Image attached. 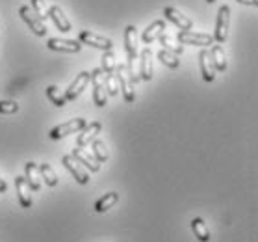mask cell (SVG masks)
<instances>
[{"label": "cell", "mask_w": 258, "mask_h": 242, "mask_svg": "<svg viewBox=\"0 0 258 242\" xmlns=\"http://www.w3.org/2000/svg\"><path fill=\"white\" fill-rule=\"evenodd\" d=\"M176 41L180 45H195V47H212L214 45V36L210 34H203V32H194V30H180Z\"/></svg>", "instance_id": "6da1fadb"}, {"label": "cell", "mask_w": 258, "mask_h": 242, "mask_svg": "<svg viewBox=\"0 0 258 242\" xmlns=\"http://www.w3.org/2000/svg\"><path fill=\"white\" fill-rule=\"evenodd\" d=\"M89 82L93 84V103L97 107H106V101H108V93H106V86H104V71L97 67L89 73Z\"/></svg>", "instance_id": "7a4b0ae2"}, {"label": "cell", "mask_w": 258, "mask_h": 242, "mask_svg": "<svg viewBox=\"0 0 258 242\" xmlns=\"http://www.w3.org/2000/svg\"><path fill=\"white\" fill-rule=\"evenodd\" d=\"M229 26H230V8L221 6L217 12V23H216V32H214V41L219 45L227 41L229 37Z\"/></svg>", "instance_id": "3957f363"}, {"label": "cell", "mask_w": 258, "mask_h": 242, "mask_svg": "<svg viewBox=\"0 0 258 242\" xmlns=\"http://www.w3.org/2000/svg\"><path fill=\"white\" fill-rule=\"evenodd\" d=\"M19 15H21V19H23L24 23L28 24L30 30L34 32L35 36L43 37L45 34H47V26H45V23H43V19L37 17V15L34 13V10H30L28 6H21L19 8Z\"/></svg>", "instance_id": "277c9868"}, {"label": "cell", "mask_w": 258, "mask_h": 242, "mask_svg": "<svg viewBox=\"0 0 258 242\" xmlns=\"http://www.w3.org/2000/svg\"><path fill=\"white\" fill-rule=\"evenodd\" d=\"M86 125H88V121L84 118L71 119L67 123H61V125H58V127H54V129L50 130V138H52V140H59V138H65L67 134H75L78 130H82Z\"/></svg>", "instance_id": "5b68a950"}, {"label": "cell", "mask_w": 258, "mask_h": 242, "mask_svg": "<svg viewBox=\"0 0 258 242\" xmlns=\"http://www.w3.org/2000/svg\"><path fill=\"white\" fill-rule=\"evenodd\" d=\"M78 41L82 43V45H89V47L100 49V51H112V49H113L112 39L102 37V36H97V34L89 32V30H82V32L78 34Z\"/></svg>", "instance_id": "8992f818"}, {"label": "cell", "mask_w": 258, "mask_h": 242, "mask_svg": "<svg viewBox=\"0 0 258 242\" xmlns=\"http://www.w3.org/2000/svg\"><path fill=\"white\" fill-rule=\"evenodd\" d=\"M115 69H117L119 89L123 91L124 101H126V103H134V101H136L134 82H132V78H130L128 71H126V67H124V65H119V67H115Z\"/></svg>", "instance_id": "52a82bcc"}, {"label": "cell", "mask_w": 258, "mask_h": 242, "mask_svg": "<svg viewBox=\"0 0 258 242\" xmlns=\"http://www.w3.org/2000/svg\"><path fill=\"white\" fill-rule=\"evenodd\" d=\"M61 162H63V166L69 170L71 175L77 179L78 184H88L89 183V173L84 170L82 164H80L73 155H65L63 159H61Z\"/></svg>", "instance_id": "ba28073f"}, {"label": "cell", "mask_w": 258, "mask_h": 242, "mask_svg": "<svg viewBox=\"0 0 258 242\" xmlns=\"http://www.w3.org/2000/svg\"><path fill=\"white\" fill-rule=\"evenodd\" d=\"M47 47L50 51H58V53H80L82 49V43L75 41V39H59V37H50L47 41Z\"/></svg>", "instance_id": "9c48e42d"}, {"label": "cell", "mask_w": 258, "mask_h": 242, "mask_svg": "<svg viewBox=\"0 0 258 242\" xmlns=\"http://www.w3.org/2000/svg\"><path fill=\"white\" fill-rule=\"evenodd\" d=\"M164 15H165V19H167V21H171L175 26H178V30H191V28H194L191 19H188L182 12H178L176 8H173V6L164 8Z\"/></svg>", "instance_id": "30bf717a"}, {"label": "cell", "mask_w": 258, "mask_h": 242, "mask_svg": "<svg viewBox=\"0 0 258 242\" xmlns=\"http://www.w3.org/2000/svg\"><path fill=\"white\" fill-rule=\"evenodd\" d=\"M89 77H91V75H89V71H82V73H80V75L75 78V82L69 86V89L65 91V101H75V99H77L78 95H80L84 89L88 88Z\"/></svg>", "instance_id": "8fae6325"}, {"label": "cell", "mask_w": 258, "mask_h": 242, "mask_svg": "<svg viewBox=\"0 0 258 242\" xmlns=\"http://www.w3.org/2000/svg\"><path fill=\"white\" fill-rule=\"evenodd\" d=\"M100 129H102V125H100L99 121H93V123L86 125V127L82 129V132H80L78 138H77L78 148H86V146H89V143L97 138V134L100 132Z\"/></svg>", "instance_id": "7c38bea8"}, {"label": "cell", "mask_w": 258, "mask_h": 242, "mask_svg": "<svg viewBox=\"0 0 258 242\" xmlns=\"http://www.w3.org/2000/svg\"><path fill=\"white\" fill-rule=\"evenodd\" d=\"M140 78L141 80H153V54L151 49L147 47L140 54Z\"/></svg>", "instance_id": "4fadbf2b"}, {"label": "cell", "mask_w": 258, "mask_h": 242, "mask_svg": "<svg viewBox=\"0 0 258 242\" xmlns=\"http://www.w3.org/2000/svg\"><path fill=\"white\" fill-rule=\"evenodd\" d=\"M71 155H73V157H75V159H77L82 166H86L89 171H99L100 170V162H97L93 155L88 153L84 148H78L77 146V148L73 149V153Z\"/></svg>", "instance_id": "5bb4252c"}, {"label": "cell", "mask_w": 258, "mask_h": 242, "mask_svg": "<svg viewBox=\"0 0 258 242\" xmlns=\"http://www.w3.org/2000/svg\"><path fill=\"white\" fill-rule=\"evenodd\" d=\"M199 62H201V73H203L205 82H214V78H216V67H214V64H212L210 53H208L206 49L201 51Z\"/></svg>", "instance_id": "9a60e30c"}, {"label": "cell", "mask_w": 258, "mask_h": 242, "mask_svg": "<svg viewBox=\"0 0 258 242\" xmlns=\"http://www.w3.org/2000/svg\"><path fill=\"white\" fill-rule=\"evenodd\" d=\"M165 30H167V28H165V21H154V23H151L145 28V32H143L141 39H143V43H145V45H151V43H154L156 39H158L160 34H164Z\"/></svg>", "instance_id": "2e32d148"}, {"label": "cell", "mask_w": 258, "mask_h": 242, "mask_svg": "<svg viewBox=\"0 0 258 242\" xmlns=\"http://www.w3.org/2000/svg\"><path fill=\"white\" fill-rule=\"evenodd\" d=\"M48 17L52 19L54 24H56V28H58L59 32H71L69 19L65 17L63 10H61L59 6H50V8H48Z\"/></svg>", "instance_id": "e0dca14e"}, {"label": "cell", "mask_w": 258, "mask_h": 242, "mask_svg": "<svg viewBox=\"0 0 258 242\" xmlns=\"http://www.w3.org/2000/svg\"><path fill=\"white\" fill-rule=\"evenodd\" d=\"M15 188H17L21 207H24V209L32 207V196H30V186L26 177H15Z\"/></svg>", "instance_id": "ac0fdd59"}, {"label": "cell", "mask_w": 258, "mask_h": 242, "mask_svg": "<svg viewBox=\"0 0 258 242\" xmlns=\"http://www.w3.org/2000/svg\"><path fill=\"white\" fill-rule=\"evenodd\" d=\"M24 177H26V181H28V186L30 190H34V192H37V190L41 188V179H39V170H37V164L35 162H26L24 164Z\"/></svg>", "instance_id": "d6986e66"}, {"label": "cell", "mask_w": 258, "mask_h": 242, "mask_svg": "<svg viewBox=\"0 0 258 242\" xmlns=\"http://www.w3.org/2000/svg\"><path fill=\"white\" fill-rule=\"evenodd\" d=\"M210 60L214 67H216V71H225L227 69V56H225V51L223 47L219 45V43H214L210 49Z\"/></svg>", "instance_id": "ffe728a7"}, {"label": "cell", "mask_w": 258, "mask_h": 242, "mask_svg": "<svg viewBox=\"0 0 258 242\" xmlns=\"http://www.w3.org/2000/svg\"><path fill=\"white\" fill-rule=\"evenodd\" d=\"M191 229H194L195 238H199L201 242L210 240V229H208V224H206L203 218H194V220H191Z\"/></svg>", "instance_id": "44dd1931"}, {"label": "cell", "mask_w": 258, "mask_h": 242, "mask_svg": "<svg viewBox=\"0 0 258 242\" xmlns=\"http://www.w3.org/2000/svg\"><path fill=\"white\" fill-rule=\"evenodd\" d=\"M117 201H119L117 192H108V194H104L97 203H95V211H97V213H106V211H110Z\"/></svg>", "instance_id": "7402d4cb"}, {"label": "cell", "mask_w": 258, "mask_h": 242, "mask_svg": "<svg viewBox=\"0 0 258 242\" xmlns=\"http://www.w3.org/2000/svg\"><path fill=\"white\" fill-rule=\"evenodd\" d=\"M158 39H160V43L164 45L165 51H169V53L176 54V56H180L182 51H184V47H182L180 43L176 41V39H175L173 36H171V34H167V32H164V34H160Z\"/></svg>", "instance_id": "603a6c76"}, {"label": "cell", "mask_w": 258, "mask_h": 242, "mask_svg": "<svg viewBox=\"0 0 258 242\" xmlns=\"http://www.w3.org/2000/svg\"><path fill=\"white\" fill-rule=\"evenodd\" d=\"M37 170L41 171V175H43V179H45V183L48 184V186H56L58 184V175H56V171L52 170V166L50 164H39L37 166Z\"/></svg>", "instance_id": "cb8c5ba5"}, {"label": "cell", "mask_w": 258, "mask_h": 242, "mask_svg": "<svg viewBox=\"0 0 258 242\" xmlns=\"http://www.w3.org/2000/svg\"><path fill=\"white\" fill-rule=\"evenodd\" d=\"M47 97H48V101L52 103L54 107H58V108H61V107H65V95L59 91V88L58 86H48L47 88Z\"/></svg>", "instance_id": "d4e9b609"}, {"label": "cell", "mask_w": 258, "mask_h": 242, "mask_svg": "<svg viewBox=\"0 0 258 242\" xmlns=\"http://www.w3.org/2000/svg\"><path fill=\"white\" fill-rule=\"evenodd\" d=\"M158 60L162 62L164 65H167L169 69H176L178 65H180V60H178V56L173 53H169V51H165V49H162L158 53Z\"/></svg>", "instance_id": "484cf974"}, {"label": "cell", "mask_w": 258, "mask_h": 242, "mask_svg": "<svg viewBox=\"0 0 258 242\" xmlns=\"http://www.w3.org/2000/svg\"><path fill=\"white\" fill-rule=\"evenodd\" d=\"M93 157L97 162H106L108 160V148H106V143L102 140H97L95 138L93 142Z\"/></svg>", "instance_id": "4316f807"}, {"label": "cell", "mask_w": 258, "mask_h": 242, "mask_svg": "<svg viewBox=\"0 0 258 242\" xmlns=\"http://www.w3.org/2000/svg\"><path fill=\"white\" fill-rule=\"evenodd\" d=\"M115 67H117V64H115V54H113V51H104V54H102V71L106 73V75H110V73L115 71Z\"/></svg>", "instance_id": "83f0119b"}, {"label": "cell", "mask_w": 258, "mask_h": 242, "mask_svg": "<svg viewBox=\"0 0 258 242\" xmlns=\"http://www.w3.org/2000/svg\"><path fill=\"white\" fill-rule=\"evenodd\" d=\"M104 86H106V93L108 95H117L119 93V80L115 73H110L104 77Z\"/></svg>", "instance_id": "f1b7e54d"}, {"label": "cell", "mask_w": 258, "mask_h": 242, "mask_svg": "<svg viewBox=\"0 0 258 242\" xmlns=\"http://www.w3.org/2000/svg\"><path fill=\"white\" fill-rule=\"evenodd\" d=\"M30 4H32V10L39 19L48 17V8L50 6L47 4V0H30Z\"/></svg>", "instance_id": "f546056e"}, {"label": "cell", "mask_w": 258, "mask_h": 242, "mask_svg": "<svg viewBox=\"0 0 258 242\" xmlns=\"http://www.w3.org/2000/svg\"><path fill=\"white\" fill-rule=\"evenodd\" d=\"M19 112V105L15 101H0V114H15Z\"/></svg>", "instance_id": "4dcf8cb0"}, {"label": "cell", "mask_w": 258, "mask_h": 242, "mask_svg": "<svg viewBox=\"0 0 258 242\" xmlns=\"http://www.w3.org/2000/svg\"><path fill=\"white\" fill-rule=\"evenodd\" d=\"M236 2H240V4H243V6H258V0H236Z\"/></svg>", "instance_id": "1f68e13d"}, {"label": "cell", "mask_w": 258, "mask_h": 242, "mask_svg": "<svg viewBox=\"0 0 258 242\" xmlns=\"http://www.w3.org/2000/svg\"><path fill=\"white\" fill-rule=\"evenodd\" d=\"M8 190V184H6V181H4V179L0 177V194H4V192H6Z\"/></svg>", "instance_id": "d6a6232c"}, {"label": "cell", "mask_w": 258, "mask_h": 242, "mask_svg": "<svg viewBox=\"0 0 258 242\" xmlns=\"http://www.w3.org/2000/svg\"><path fill=\"white\" fill-rule=\"evenodd\" d=\"M206 2H208V4H212V2H216V0H206Z\"/></svg>", "instance_id": "836d02e7"}]
</instances>
